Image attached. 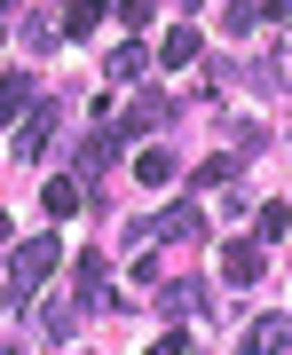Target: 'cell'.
Instances as JSON below:
<instances>
[{"mask_svg":"<svg viewBox=\"0 0 292 355\" xmlns=\"http://www.w3.org/2000/svg\"><path fill=\"white\" fill-rule=\"evenodd\" d=\"M55 261H64L55 237H24V245H16V253H8V308H32V292L55 277Z\"/></svg>","mask_w":292,"mask_h":355,"instance_id":"1","label":"cell"},{"mask_svg":"<svg viewBox=\"0 0 292 355\" xmlns=\"http://www.w3.org/2000/svg\"><path fill=\"white\" fill-rule=\"evenodd\" d=\"M158 237L205 245V214H198V205H174V214H158V221H135V229H127V253H142V245H158Z\"/></svg>","mask_w":292,"mask_h":355,"instance_id":"2","label":"cell"},{"mask_svg":"<svg viewBox=\"0 0 292 355\" xmlns=\"http://www.w3.org/2000/svg\"><path fill=\"white\" fill-rule=\"evenodd\" d=\"M55 127H64V103L55 95H40L24 119H16V158H48V142H55Z\"/></svg>","mask_w":292,"mask_h":355,"instance_id":"3","label":"cell"},{"mask_svg":"<svg viewBox=\"0 0 292 355\" xmlns=\"http://www.w3.org/2000/svg\"><path fill=\"white\" fill-rule=\"evenodd\" d=\"M221 277H229V284H261V277H268V245H261V237H229V245H221Z\"/></svg>","mask_w":292,"mask_h":355,"instance_id":"4","label":"cell"},{"mask_svg":"<svg viewBox=\"0 0 292 355\" xmlns=\"http://www.w3.org/2000/svg\"><path fill=\"white\" fill-rule=\"evenodd\" d=\"M158 308H166V316H190V324H198L205 308H214V292H205L198 277H166V284H158Z\"/></svg>","mask_w":292,"mask_h":355,"instance_id":"5","label":"cell"},{"mask_svg":"<svg viewBox=\"0 0 292 355\" xmlns=\"http://www.w3.org/2000/svg\"><path fill=\"white\" fill-rule=\"evenodd\" d=\"M119 142H127V127H111V119H103V127H95L87 142H79V182H95L103 166L119 158Z\"/></svg>","mask_w":292,"mask_h":355,"instance_id":"6","label":"cell"},{"mask_svg":"<svg viewBox=\"0 0 292 355\" xmlns=\"http://www.w3.org/2000/svg\"><path fill=\"white\" fill-rule=\"evenodd\" d=\"M284 331H292V316H253L245 340H237V355H284Z\"/></svg>","mask_w":292,"mask_h":355,"instance_id":"7","label":"cell"},{"mask_svg":"<svg viewBox=\"0 0 292 355\" xmlns=\"http://www.w3.org/2000/svg\"><path fill=\"white\" fill-rule=\"evenodd\" d=\"M198 48H205L198 24H174V32L158 40V64H166V71H190V64H198Z\"/></svg>","mask_w":292,"mask_h":355,"instance_id":"8","label":"cell"},{"mask_svg":"<svg viewBox=\"0 0 292 355\" xmlns=\"http://www.w3.org/2000/svg\"><path fill=\"white\" fill-rule=\"evenodd\" d=\"M32 103H40V95H32V71H8V79H0V127H8V119H24Z\"/></svg>","mask_w":292,"mask_h":355,"instance_id":"9","label":"cell"},{"mask_svg":"<svg viewBox=\"0 0 292 355\" xmlns=\"http://www.w3.org/2000/svg\"><path fill=\"white\" fill-rule=\"evenodd\" d=\"M79 205H87V182H79V174H55V182H48V214H55V221H71Z\"/></svg>","mask_w":292,"mask_h":355,"instance_id":"10","label":"cell"},{"mask_svg":"<svg viewBox=\"0 0 292 355\" xmlns=\"http://www.w3.org/2000/svg\"><path fill=\"white\" fill-rule=\"evenodd\" d=\"M103 16H111V0H64V40H79V32H95Z\"/></svg>","mask_w":292,"mask_h":355,"instance_id":"11","label":"cell"},{"mask_svg":"<svg viewBox=\"0 0 292 355\" xmlns=\"http://www.w3.org/2000/svg\"><path fill=\"white\" fill-rule=\"evenodd\" d=\"M103 71H111V87H135V79L151 71V55H142L135 40H127V48H119V55H111V64H103Z\"/></svg>","mask_w":292,"mask_h":355,"instance_id":"12","label":"cell"},{"mask_svg":"<svg viewBox=\"0 0 292 355\" xmlns=\"http://www.w3.org/2000/svg\"><path fill=\"white\" fill-rule=\"evenodd\" d=\"M135 182H142V190H166V182H174V150H142L135 158Z\"/></svg>","mask_w":292,"mask_h":355,"instance_id":"13","label":"cell"},{"mask_svg":"<svg viewBox=\"0 0 292 355\" xmlns=\"http://www.w3.org/2000/svg\"><path fill=\"white\" fill-rule=\"evenodd\" d=\"M24 40H32V48H55V40H64V16H32Z\"/></svg>","mask_w":292,"mask_h":355,"instance_id":"14","label":"cell"},{"mask_svg":"<svg viewBox=\"0 0 292 355\" xmlns=\"http://www.w3.org/2000/svg\"><path fill=\"white\" fill-rule=\"evenodd\" d=\"M284 229H292V214H284V205H277V198H268V205H261V245H277V237H284Z\"/></svg>","mask_w":292,"mask_h":355,"instance_id":"15","label":"cell"},{"mask_svg":"<svg viewBox=\"0 0 292 355\" xmlns=\"http://www.w3.org/2000/svg\"><path fill=\"white\" fill-rule=\"evenodd\" d=\"M221 182H237V158H214V166H198V190H221Z\"/></svg>","mask_w":292,"mask_h":355,"instance_id":"16","label":"cell"},{"mask_svg":"<svg viewBox=\"0 0 292 355\" xmlns=\"http://www.w3.org/2000/svg\"><path fill=\"white\" fill-rule=\"evenodd\" d=\"M221 24H229V32H253L261 16H253V0H229V16H221Z\"/></svg>","mask_w":292,"mask_h":355,"instance_id":"17","label":"cell"},{"mask_svg":"<svg viewBox=\"0 0 292 355\" xmlns=\"http://www.w3.org/2000/svg\"><path fill=\"white\" fill-rule=\"evenodd\" d=\"M142 355H190V331H166V340H151Z\"/></svg>","mask_w":292,"mask_h":355,"instance_id":"18","label":"cell"},{"mask_svg":"<svg viewBox=\"0 0 292 355\" xmlns=\"http://www.w3.org/2000/svg\"><path fill=\"white\" fill-rule=\"evenodd\" d=\"M119 16H127V32H142L151 24V0H119Z\"/></svg>","mask_w":292,"mask_h":355,"instance_id":"19","label":"cell"},{"mask_svg":"<svg viewBox=\"0 0 292 355\" xmlns=\"http://www.w3.org/2000/svg\"><path fill=\"white\" fill-rule=\"evenodd\" d=\"M277 79H284V87H292V40H284V55H277Z\"/></svg>","mask_w":292,"mask_h":355,"instance_id":"20","label":"cell"},{"mask_svg":"<svg viewBox=\"0 0 292 355\" xmlns=\"http://www.w3.org/2000/svg\"><path fill=\"white\" fill-rule=\"evenodd\" d=\"M253 16H284V0H253Z\"/></svg>","mask_w":292,"mask_h":355,"instance_id":"21","label":"cell"},{"mask_svg":"<svg viewBox=\"0 0 292 355\" xmlns=\"http://www.w3.org/2000/svg\"><path fill=\"white\" fill-rule=\"evenodd\" d=\"M0 245H8V214H0Z\"/></svg>","mask_w":292,"mask_h":355,"instance_id":"22","label":"cell"},{"mask_svg":"<svg viewBox=\"0 0 292 355\" xmlns=\"http://www.w3.org/2000/svg\"><path fill=\"white\" fill-rule=\"evenodd\" d=\"M0 355H24V347H8V340H0Z\"/></svg>","mask_w":292,"mask_h":355,"instance_id":"23","label":"cell"}]
</instances>
